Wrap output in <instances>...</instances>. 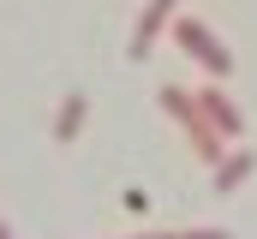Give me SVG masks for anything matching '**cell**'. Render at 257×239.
<instances>
[{
  "mask_svg": "<svg viewBox=\"0 0 257 239\" xmlns=\"http://www.w3.org/2000/svg\"><path fill=\"white\" fill-rule=\"evenodd\" d=\"M180 239H233V233H221V227H192V233H180Z\"/></svg>",
  "mask_w": 257,
  "mask_h": 239,
  "instance_id": "7",
  "label": "cell"
},
{
  "mask_svg": "<svg viewBox=\"0 0 257 239\" xmlns=\"http://www.w3.org/2000/svg\"><path fill=\"white\" fill-rule=\"evenodd\" d=\"M245 174H251V156H245V150H239V156H227V162H215V191H233Z\"/></svg>",
  "mask_w": 257,
  "mask_h": 239,
  "instance_id": "6",
  "label": "cell"
},
{
  "mask_svg": "<svg viewBox=\"0 0 257 239\" xmlns=\"http://www.w3.org/2000/svg\"><path fill=\"white\" fill-rule=\"evenodd\" d=\"M162 108H168L174 120H186V132L197 138V150H203L209 162H221V144L209 138V126H203V108H197V102L186 96V90H174V84H168V90H162Z\"/></svg>",
  "mask_w": 257,
  "mask_h": 239,
  "instance_id": "1",
  "label": "cell"
},
{
  "mask_svg": "<svg viewBox=\"0 0 257 239\" xmlns=\"http://www.w3.org/2000/svg\"><path fill=\"white\" fill-rule=\"evenodd\" d=\"M174 36L186 42V54H192V60H203V66H209L215 78H227V66H233V60H227V48H221V42H215V36L203 30V24H192V18H180V24H174Z\"/></svg>",
  "mask_w": 257,
  "mask_h": 239,
  "instance_id": "2",
  "label": "cell"
},
{
  "mask_svg": "<svg viewBox=\"0 0 257 239\" xmlns=\"http://www.w3.org/2000/svg\"><path fill=\"white\" fill-rule=\"evenodd\" d=\"M168 12H174V0H150V6H144V18H138V30H132V60L150 54V42H156V30L168 24Z\"/></svg>",
  "mask_w": 257,
  "mask_h": 239,
  "instance_id": "3",
  "label": "cell"
},
{
  "mask_svg": "<svg viewBox=\"0 0 257 239\" xmlns=\"http://www.w3.org/2000/svg\"><path fill=\"white\" fill-rule=\"evenodd\" d=\"M197 108H203V120H215L227 138H239V114H233V102H227L221 90H203V96H197Z\"/></svg>",
  "mask_w": 257,
  "mask_h": 239,
  "instance_id": "4",
  "label": "cell"
},
{
  "mask_svg": "<svg viewBox=\"0 0 257 239\" xmlns=\"http://www.w3.org/2000/svg\"><path fill=\"white\" fill-rule=\"evenodd\" d=\"M84 114H90V102H84V96H66L60 120H54V144H72V132L84 126Z\"/></svg>",
  "mask_w": 257,
  "mask_h": 239,
  "instance_id": "5",
  "label": "cell"
},
{
  "mask_svg": "<svg viewBox=\"0 0 257 239\" xmlns=\"http://www.w3.org/2000/svg\"><path fill=\"white\" fill-rule=\"evenodd\" d=\"M0 239H12V227H6V221H0Z\"/></svg>",
  "mask_w": 257,
  "mask_h": 239,
  "instance_id": "8",
  "label": "cell"
}]
</instances>
